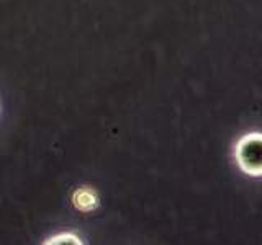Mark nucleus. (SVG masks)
<instances>
[{
    "label": "nucleus",
    "mask_w": 262,
    "mask_h": 245,
    "mask_svg": "<svg viewBox=\"0 0 262 245\" xmlns=\"http://www.w3.org/2000/svg\"><path fill=\"white\" fill-rule=\"evenodd\" d=\"M45 243H82V242L79 237L72 235V234H61V235L51 237V239L46 240Z\"/></svg>",
    "instance_id": "7ed1b4c3"
},
{
    "label": "nucleus",
    "mask_w": 262,
    "mask_h": 245,
    "mask_svg": "<svg viewBox=\"0 0 262 245\" xmlns=\"http://www.w3.org/2000/svg\"><path fill=\"white\" fill-rule=\"evenodd\" d=\"M234 155L237 165L243 172L252 177H260L262 174V144L260 134L252 133L243 136L234 147Z\"/></svg>",
    "instance_id": "f257e3e1"
},
{
    "label": "nucleus",
    "mask_w": 262,
    "mask_h": 245,
    "mask_svg": "<svg viewBox=\"0 0 262 245\" xmlns=\"http://www.w3.org/2000/svg\"><path fill=\"white\" fill-rule=\"evenodd\" d=\"M72 201H74V206L80 211H92L98 204L97 193L92 190V188H80V190L74 193Z\"/></svg>",
    "instance_id": "f03ea898"
}]
</instances>
